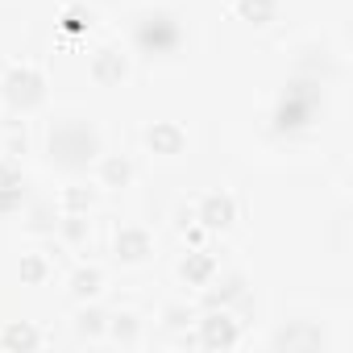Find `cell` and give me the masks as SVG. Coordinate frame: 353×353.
Segmentation results:
<instances>
[{
    "label": "cell",
    "mask_w": 353,
    "mask_h": 353,
    "mask_svg": "<svg viewBox=\"0 0 353 353\" xmlns=\"http://www.w3.org/2000/svg\"><path fill=\"white\" fill-rule=\"evenodd\" d=\"M96 129H88V125H79V121H67V125H59L54 129V137H50V150L59 154V162L63 166H83L92 154H96Z\"/></svg>",
    "instance_id": "obj_1"
},
{
    "label": "cell",
    "mask_w": 353,
    "mask_h": 353,
    "mask_svg": "<svg viewBox=\"0 0 353 353\" xmlns=\"http://www.w3.org/2000/svg\"><path fill=\"white\" fill-rule=\"evenodd\" d=\"M137 46L145 54H170L179 46V21L170 13H145L137 21Z\"/></svg>",
    "instance_id": "obj_2"
},
{
    "label": "cell",
    "mask_w": 353,
    "mask_h": 353,
    "mask_svg": "<svg viewBox=\"0 0 353 353\" xmlns=\"http://www.w3.org/2000/svg\"><path fill=\"white\" fill-rule=\"evenodd\" d=\"M241 341V324L229 307H208V316L200 320V345L204 349H233Z\"/></svg>",
    "instance_id": "obj_3"
},
{
    "label": "cell",
    "mask_w": 353,
    "mask_h": 353,
    "mask_svg": "<svg viewBox=\"0 0 353 353\" xmlns=\"http://www.w3.org/2000/svg\"><path fill=\"white\" fill-rule=\"evenodd\" d=\"M5 96H9L13 108H34V104L46 96V83H42V75H38L30 63H21V67H13V71L5 75Z\"/></svg>",
    "instance_id": "obj_4"
},
{
    "label": "cell",
    "mask_w": 353,
    "mask_h": 353,
    "mask_svg": "<svg viewBox=\"0 0 353 353\" xmlns=\"http://www.w3.org/2000/svg\"><path fill=\"white\" fill-rule=\"evenodd\" d=\"M145 145H150L154 154H162V158H174V154H183L188 133H183L179 121H154V125L145 129Z\"/></svg>",
    "instance_id": "obj_5"
},
{
    "label": "cell",
    "mask_w": 353,
    "mask_h": 353,
    "mask_svg": "<svg viewBox=\"0 0 353 353\" xmlns=\"http://www.w3.org/2000/svg\"><path fill=\"white\" fill-rule=\"evenodd\" d=\"M233 221H237V204H233V196H225V192L204 196V204H200V225H204V229H229Z\"/></svg>",
    "instance_id": "obj_6"
},
{
    "label": "cell",
    "mask_w": 353,
    "mask_h": 353,
    "mask_svg": "<svg viewBox=\"0 0 353 353\" xmlns=\"http://www.w3.org/2000/svg\"><path fill=\"white\" fill-rule=\"evenodd\" d=\"M216 270H221V262H216L208 250H192V254L179 262V274L188 279V287H208V283L216 279Z\"/></svg>",
    "instance_id": "obj_7"
},
{
    "label": "cell",
    "mask_w": 353,
    "mask_h": 353,
    "mask_svg": "<svg viewBox=\"0 0 353 353\" xmlns=\"http://www.w3.org/2000/svg\"><path fill=\"white\" fill-rule=\"evenodd\" d=\"M150 254H154V237L145 229H133L129 225V229L117 233V258L121 262H145Z\"/></svg>",
    "instance_id": "obj_8"
},
{
    "label": "cell",
    "mask_w": 353,
    "mask_h": 353,
    "mask_svg": "<svg viewBox=\"0 0 353 353\" xmlns=\"http://www.w3.org/2000/svg\"><path fill=\"white\" fill-rule=\"evenodd\" d=\"M125 75H129V63H125V54H121V50H112V46H108V50H100V54L92 59V79H96V83L112 88V83H121Z\"/></svg>",
    "instance_id": "obj_9"
},
{
    "label": "cell",
    "mask_w": 353,
    "mask_h": 353,
    "mask_svg": "<svg viewBox=\"0 0 353 353\" xmlns=\"http://www.w3.org/2000/svg\"><path fill=\"white\" fill-rule=\"evenodd\" d=\"M38 345H42V332L30 320H13L0 328V349H38Z\"/></svg>",
    "instance_id": "obj_10"
},
{
    "label": "cell",
    "mask_w": 353,
    "mask_h": 353,
    "mask_svg": "<svg viewBox=\"0 0 353 353\" xmlns=\"http://www.w3.org/2000/svg\"><path fill=\"white\" fill-rule=\"evenodd\" d=\"M237 295H245V279H241V274H229L225 283L212 279V283L204 287V303H208V307H229Z\"/></svg>",
    "instance_id": "obj_11"
},
{
    "label": "cell",
    "mask_w": 353,
    "mask_h": 353,
    "mask_svg": "<svg viewBox=\"0 0 353 353\" xmlns=\"http://www.w3.org/2000/svg\"><path fill=\"white\" fill-rule=\"evenodd\" d=\"M100 283H104V274L96 266H79L71 274V295L75 299H92V295H100Z\"/></svg>",
    "instance_id": "obj_12"
},
{
    "label": "cell",
    "mask_w": 353,
    "mask_h": 353,
    "mask_svg": "<svg viewBox=\"0 0 353 353\" xmlns=\"http://www.w3.org/2000/svg\"><path fill=\"white\" fill-rule=\"evenodd\" d=\"M274 9H279V0H237V13L245 21H254V26H270Z\"/></svg>",
    "instance_id": "obj_13"
},
{
    "label": "cell",
    "mask_w": 353,
    "mask_h": 353,
    "mask_svg": "<svg viewBox=\"0 0 353 353\" xmlns=\"http://www.w3.org/2000/svg\"><path fill=\"white\" fill-rule=\"evenodd\" d=\"M129 174H133V166H129L125 158H104V166H100V183H104V188H125Z\"/></svg>",
    "instance_id": "obj_14"
},
{
    "label": "cell",
    "mask_w": 353,
    "mask_h": 353,
    "mask_svg": "<svg viewBox=\"0 0 353 353\" xmlns=\"http://www.w3.org/2000/svg\"><path fill=\"white\" fill-rule=\"evenodd\" d=\"M46 274H50V262H46L42 254H21V283H26V287L46 283Z\"/></svg>",
    "instance_id": "obj_15"
},
{
    "label": "cell",
    "mask_w": 353,
    "mask_h": 353,
    "mask_svg": "<svg viewBox=\"0 0 353 353\" xmlns=\"http://www.w3.org/2000/svg\"><path fill=\"white\" fill-rule=\"evenodd\" d=\"M104 328L112 332V341H121V345H137V316H133V312H121V316H112Z\"/></svg>",
    "instance_id": "obj_16"
},
{
    "label": "cell",
    "mask_w": 353,
    "mask_h": 353,
    "mask_svg": "<svg viewBox=\"0 0 353 353\" xmlns=\"http://www.w3.org/2000/svg\"><path fill=\"white\" fill-rule=\"evenodd\" d=\"M104 320H108V316H104L100 307H83V312L75 316V332H79V336H100V332H104Z\"/></svg>",
    "instance_id": "obj_17"
},
{
    "label": "cell",
    "mask_w": 353,
    "mask_h": 353,
    "mask_svg": "<svg viewBox=\"0 0 353 353\" xmlns=\"http://www.w3.org/2000/svg\"><path fill=\"white\" fill-rule=\"evenodd\" d=\"M162 320H166V328H183V324L192 320V312H188L183 303H170V307L162 312Z\"/></svg>",
    "instance_id": "obj_18"
},
{
    "label": "cell",
    "mask_w": 353,
    "mask_h": 353,
    "mask_svg": "<svg viewBox=\"0 0 353 353\" xmlns=\"http://www.w3.org/2000/svg\"><path fill=\"white\" fill-rule=\"evenodd\" d=\"M88 21H92V17H88ZM88 21H83V9H71V13L63 17V30H67V34H79Z\"/></svg>",
    "instance_id": "obj_19"
},
{
    "label": "cell",
    "mask_w": 353,
    "mask_h": 353,
    "mask_svg": "<svg viewBox=\"0 0 353 353\" xmlns=\"http://www.w3.org/2000/svg\"><path fill=\"white\" fill-rule=\"evenodd\" d=\"M67 208H71V212L88 208V196H83V192H67Z\"/></svg>",
    "instance_id": "obj_20"
}]
</instances>
